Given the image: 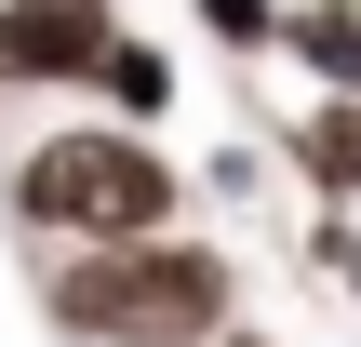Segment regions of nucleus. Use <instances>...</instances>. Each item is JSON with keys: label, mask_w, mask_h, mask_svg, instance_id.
<instances>
[{"label": "nucleus", "mask_w": 361, "mask_h": 347, "mask_svg": "<svg viewBox=\"0 0 361 347\" xmlns=\"http://www.w3.org/2000/svg\"><path fill=\"white\" fill-rule=\"evenodd\" d=\"M228 308H241L228 254H214V241H174V227H147V241H80V254L54 267V321L80 347H201V334H228Z\"/></svg>", "instance_id": "f257e3e1"}, {"label": "nucleus", "mask_w": 361, "mask_h": 347, "mask_svg": "<svg viewBox=\"0 0 361 347\" xmlns=\"http://www.w3.org/2000/svg\"><path fill=\"white\" fill-rule=\"evenodd\" d=\"M13 214L67 227V241H147V227H174V160L134 120H94V134H54L13 160Z\"/></svg>", "instance_id": "f03ea898"}, {"label": "nucleus", "mask_w": 361, "mask_h": 347, "mask_svg": "<svg viewBox=\"0 0 361 347\" xmlns=\"http://www.w3.org/2000/svg\"><path fill=\"white\" fill-rule=\"evenodd\" d=\"M121 0H0V80H94Z\"/></svg>", "instance_id": "7ed1b4c3"}, {"label": "nucleus", "mask_w": 361, "mask_h": 347, "mask_svg": "<svg viewBox=\"0 0 361 347\" xmlns=\"http://www.w3.org/2000/svg\"><path fill=\"white\" fill-rule=\"evenodd\" d=\"M281 53H295V67H308L322 94H361V0H295Z\"/></svg>", "instance_id": "20e7f679"}, {"label": "nucleus", "mask_w": 361, "mask_h": 347, "mask_svg": "<svg viewBox=\"0 0 361 347\" xmlns=\"http://www.w3.org/2000/svg\"><path fill=\"white\" fill-rule=\"evenodd\" d=\"M295 174H308L322 201H361V94H322V107L295 120Z\"/></svg>", "instance_id": "39448f33"}, {"label": "nucleus", "mask_w": 361, "mask_h": 347, "mask_svg": "<svg viewBox=\"0 0 361 347\" xmlns=\"http://www.w3.org/2000/svg\"><path fill=\"white\" fill-rule=\"evenodd\" d=\"M94 94H107L121 120H161V107H174V53H147V40L121 27V40H107V67H94Z\"/></svg>", "instance_id": "423d86ee"}, {"label": "nucleus", "mask_w": 361, "mask_h": 347, "mask_svg": "<svg viewBox=\"0 0 361 347\" xmlns=\"http://www.w3.org/2000/svg\"><path fill=\"white\" fill-rule=\"evenodd\" d=\"M228 53H281V27H295V0H188Z\"/></svg>", "instance_id": "0eeeda50"}, {"label": "nucleus", "mask_w": 361, "mask_h": 347, "mask_svg": "<svg viewBox=\"0 0 361 347\" xmlns=\"http://www.w3.org/2000/svg\"><path fill=\"white\" fill-rule=\"evenodd\" d=\"M308 254H322V281H335V294H361V214H348V201L308 227Z\"/></svg>", "instance_id": "6e6552de"}, {"label": "nucleus", "mask_w": 361, "mask_h": 347, "mask_svg": "<svg viewBox=\"0 0 361 347\" xmlns=\"http://www.w3.org/2000/svg\"><path fill=\"white\" fill-rule=\"evenodd\" d=\"M214 347H268V334H214Z\"/></svg>", "instance_id": "1a4fd4ad"}]
</instances>
